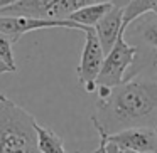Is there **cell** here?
<instances>
[{
    "instance_id": "4fadbf2b",
    "label": "cell",
    "mask_w": 157,
    "mask_h": 153,
    "mask_svg": "<svg viewBox=\"0 0 157 153\" xmlns=\"http://www.w3.org/2000/svg\"><path fill=\"white\" fill-rule=\"evenodd\" d=\"M0 59L9 66L14 72H17V64H15L14 51H12V42L0 32Z\"/></svg>"
},
{
    "instance_id": "2e32d148",
    "label": "cell",
    "mask_w": 157,
    "mask_h": 153,
    "mask_svg": "<svg viewBox=\"0 0 157 153\" xmlns=\"http://www.w3.org/2000/svg\"><path fill=\"white\" fill-rule=\"evenodd\" d=\"M105 153H120V150L117 148L115 145H112V143L106 141L105 143Z\"/></svg>"
},
{
    "instance_id": "6da1fadb",
    "label": "cell",
    "mask_w": 157,
    "mask_h": 153,
    "mask_svg": "<svg viewBox=\"0 0 157 153\" xmlns=\"http://www.w3.org/2000/svg\"><path fill=\"white\" fill-rule=\"evenodd\" d=\"M95 91L98 101L91 121L98 135L157 126V69L155 74L137 72L115 88H96Z\"/></svg>"
},
{
    "instance_id": "8fae6325",
    "label": "cell",
    "mask_w": 157,
    "mask_h": 153,
    "mask_svg": "<svg viewBox=\"0 0 157 153\" xmlns=\"http://www.w3.org/2000/svg\"><path fill=\"white\" fill-rule=\"evenodd\" d=\"M36 145H37L39 153H68L64 148L61 136H58L52 129L39 125L36 121Z\"/></svg>"
},
{
    "instance_id": "7a4b0ae2",
    "label": "cell",
    "mask_w": 157,
    "mask_h": 153,
    "mask_svg": "<svg viewBox=\"0 0 157 153\" xmlns=\"http://www.w3.org/2000/svg\"><path fill=\"white\" fill-rule=\"evenodd\" d=\"M36 118L0 93V153H39Z\"/></svg>"
},
{
    "instance_id": "9a60e30c",
    "label": "cell",
    "mask_w": 157,
    "mask_h": 153,
    "mask_svg": "<svg viewBox=\"0 0 157 153\" xmlns=\"http://www.w3.org/2000/svg\"><path fill=\"white\" fill-rule=\"evenodd\" d=\"M132 0H112V5H115V7H120V9H125L127 5L130 4Z\"/></svg>"
},
{
    "instance_id": "ffe728a7",
    "label": "cell",
    "mask_w": 157,
    "mask_h": 153,
    "mask_svg": "<svg viewBox=\"0 0 157 153\" xmlns=\"http://www.w3.org/2000/svg\"><path fill=\"white\" fill-rule=\"evenodd\" d=\"M154 135H155V140H157V126L154 128Z\"/></svg>"
},
{
    "instance_id": "277c9868",
    "label": "cell",
    "mask_w": 157,
    "mask_h": 153,
    "mask_svg": "<svg viewBox=\"0 0 157 153\" xmlns=\"http://www.w3.org/2000/svg\"><path fill=\"white\" fill-rule=\"evenodd\" d=\"M137 57V47L128 44L125 34L117 37L113 47L103 57L100 74L96 78V88H115L125 79V72L133 66Z\"/></svg>"
},
{
    "instance_id": "52a82bcc",
    "label": "cell",
    "mask_w": 157,
    "mask_h": 153,
    "mask_svg": "<svg viewBox=\"0 0 157 153\" xmlns=\"http://www.w3.org/2000/svg\"><path fill=\"white\" fill-rule=\"evenodd\" d=\"M128 27L133 29L132 39L137 41V44H135L137 54L145 56L144 61H145V59H150V64H152L154 61H157V14L147 12V14L137 17ZM144 61H142V64H144ZM142 64H140V67L133 72V76L142 69Z\"/></svg>"
},
{
    "instance_id": "3957f363",
    "label": "cell",
    "mask_w": 157,
    "mask_h": 153,
    "mask_svg": "<svg viewBox=\"0 0 157 153\" xmlns=\"http://www.w3.org/2000/svg\"><path fill=\"white\" fill-rule=\"evenodd\" d=\"M112 0H17L15 4L0 9V17L25 15L37 19H66L78 9Z\"/></svg>"
},
{
    "instance_id": "7c38bea8",
    "label": "cell",
    "mask_w": 157,
    "mask_h": 153,
    "mask_svg": "<svg viewBox=\"0 0 157 153\" xmlns=\"http://www.w3.org/2000/svg\"><path fill=\"white\" fill-rule=\"evenodd\" d=\"M154 12L157 14V0H132L125 9H123V17H122V31L125 32L127 27L135 20L137 17Z\"/></svg>"
},
{
    "instance_id": "30bf717a",
    "label": "cell",
    "mask_w": 157,
    "mask_h": 153,
    "mask_svg": "<svg viewBox=\"0 0 157 153\" xmlns=\"http://www.w3.org/2000/svg\"><path fill=\"white\" fill-rule=\"evenodd\" d=\"M112 9V2H100V4H91L86 7L78 9L76 12L69 14L68 20L75 22V24L81 25V27H93L106 12Z\"/></svg>"
},
{
    "instance_id": "9c48e42d",
    "label": "cell",
    "mask_w": 157,
    "mask_h": 153,
    "mask_svg": "<svg viewBox=\"0 0 157 153\" xmlns=\"http://www.w3.org/2000/svg\"><path fill=\"white\" fill-rule=\"evenodd\" d=\"M122 17H123V9L112 5V9L93 25V31H95L96 37H98V42L103 49V54H106L113 47L117 37L123 32L122 31Z\"/></svg>"
},
{
    "instance_id": "ac0fdd59",
    "label": "cell",
    "mask_w": 157,
    "mask_h": 153,
    "mask_svg": "<svg viewBox=\"0 0 157 153\" xmlns=\"http://www.w3.org/2000/svg\"><path fill=\"white\" fill-rule=\"evenodd\" d=\"M120 153H137V151H127V150H120Z\"/></svg>"
},
{
    "instance_id": "d6986e66",
    "label": "cell",
    "mask_w": 157,
    "mask_h": 153,
    "mask_svg": "<svg viewBox=\"0 0 157 153\" xmlns=\"http://www.w3.org/2000/svg\"><path fill=\"white\" fill-rule=\"evenodd\" d=\"M152 67H154V69H157V61H154V62H152Z\"/></svg>"
},
{
    "instance_id": "e0dca14e",
    "label": "cell",
    "mask_w": 157,
    "mask_h": 153,
    "mask_svg": "<svg viewBox=\"0 0 157 153\" xmlns=\"http://www.w3.org/2000/svg\"><path fill=\"white\" fill-rule=\"evenodd\" d=\"M5 72H14V71H12V69L5 64V62L0 59V74H5Z\"/></svg>"
},
{
    "instance_id": "5b68a950",
    "label": "cell",
    "mask_w": 157,
    "mask_h": 153,
    "mask_svg": "<svg viewBox=\"0 0 157 153\" xmlns=\"http://www.w3.org/2000/svg\"><path fill=\"white\" fill-rule=\"evenodd\" d=\"M76 29V31H86V27L75 24L68 19H37V17H25V15H5L0 17V32L12 42L21 41V37L27 32H36L41 29Z\"/></svg>"
},
{
    "instance_id": "ba28073f",
    "label": "cell",
    "mask_w": 157,
    "mask_h": 153,
    "mask_svg": "<svg viewBox=\"0 0 157 153\" xmlns=\"http://www.w3.org/2000/svg\"><path fill=\"white\" fill-rule=\"evenodd\" d=\"M106 141L118 150L137 153H155L157 140L152 128H127L106 136Z\"/></svg>"
},
{
    "instance_id": "8992f818",
    "label": "cell",
    "mask_w": 157,
    "mask_h": 153,
    "mask_svg": "<svg viewBox=\"0 0 157 153\" xmlns=\"http://www.w3.org/2000/svg\"><path fill=\"white\" fill-rule=\"evenodd\" d=\"M103 49L98 42L93 27H86L85 31V47L81 52V59L78 64V82L86 93H95L96 78L103 64Z\"/></svg>"
},
{
    "instance_id": "5bb4252c",
    "label": "cell",
    "mask_w": 157,
    "mask_h": 153,
    "mask_svg": "<svg viewBox=\"0 0 157 153\" xmlns=\"http://www.w3.org/2000/svg\"><path fill=\"white\" fill-rule=\"evenodd\" d=\"M105 143H106V135H100V145L93 153H105Z\"/></svg>"
},
{
    "instance_id": "44dd1931",
    "label": "cell",
    "mask_w": 157,
    "mask_h": 153,
    "mask_svg": "<svg viewBox=\"0 0 157 153\" xmlns=\"http://www.w3.org/2000/svg\"><path fill=\"white\" fill-rule=\"evenodd\" d=\"M155 153H157V151H155Z\"/></svg>"
}]
</instances>
